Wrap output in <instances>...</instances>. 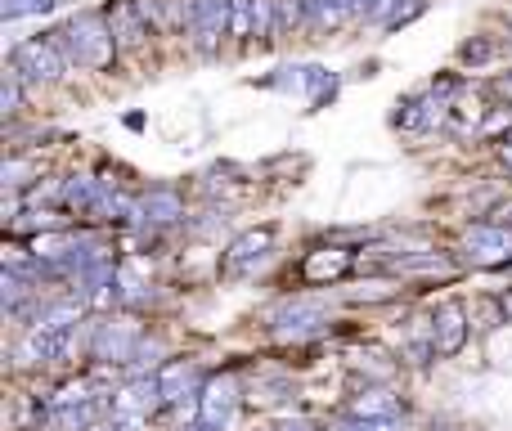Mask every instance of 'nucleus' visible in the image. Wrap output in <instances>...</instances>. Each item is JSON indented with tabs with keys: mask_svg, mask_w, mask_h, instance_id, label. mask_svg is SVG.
<instances>
[{
	"mask_svg": "<svg viewBox=\"0 0 512 431\" xmlns=\"http://www.w3.org/2000/svg\"><path fill=\"white\" fill-rule=\"evenodd\" d=\"M50 41L59 45V54L68 59V68H86V72H99L113 63L117 54V41L113 32H108V18L104 9H90V14H77L68 27H59V32H50Z\"/></svg>",
	"mask_w": 512,
	"mask_h": 431,
	"instance_id": "nucleus-1",
	"label": "nucleus"
},
{
	"mask_svg": "<svg viewBox=\"0 0 512 431\" xmlns=\"http://www.w3.org/2000/svg\"><path fill=\"white\" fill-rule=\"evenodd\" d=\"M14 68H18V77L59 81L63 72H68V59H63L59 45L45 36V41H23V45H14Z\"/></svg>",
	"mask_w": 512,
	"mask_h": 431,
	"instance_id": "nucleus-2",
	"label": "nucleus"
},
{
	"mask_svg": "<svg viewBox=\"0 0 512 431\" xmlns=\"http://www.w3.org/2000/svg\"><path fill=\"white\" fill-rule=\"evenodd\" d=\"M104 18H108V32H113L117 50H135V45H144L153 32V23H149L140 0H117V5L104 9Z\"/></svg>",
	"mask_w": 512,
	"mask_h": 431,
	"instance_id": "nucleus-3",
	"label": "nucleus"
},
{
	"mask_svg": "<svg viewBox=\"0 0 512 431\" xmlns=\"http://www.w3.org/2000/svg\"><path fill=\"white\" fill-rule=\"evenodd\" d=\"M225 32H230V0H194V27H189V36H194L198 50L216 54Z\"/></svg>",
	"mask_w": 512,
	"mask_h": 431,
	"instance_id": "nucleus-4",
	"label": "nucleus"
},
{
	"mask_svg": "<svg viewBox=\"0 0 512 431\" xmlns=\"http://www.w3.org/2000/svg\"><path fill=\"white\" fill-rule=\"evenodd\" d=\"M234 405H239V387H234L230 373H221V378H212L203 387V396H198V414H203V427H225L234 414Z\"/></svg>",
	"mask_w": 512,
	"mask_h": 431,
	"instance_id": "nucleus-5",
	"label": "nucleus"
},
{
	"mask_svg": "<svg viewBox=\"0 0 512 431\" xmlns=\"http://www.w3.org/2000/svg\"><path fill=\"white\" fill-rule=\"evenodd\" d=\"M468 247H477V261L481 265H499V261H512V229H504V225H472L468 229Z\"/></svg>",
	"mask_w": 512,
	"mask_h": 431,
	"instance_id": "nucleus-6",
	"label": "nucleus"
},
{
	"mask_svg": "<svg viewBox=\"0 0 512 431\" xmlns=\"http://www.w3.org/2000/svg\"><path fill=\"white\" fill-rule=\"evenodd\" d=\"M463 306H441L436 310V328H432V351L441 355H459L463 351V337H468V324H463Z\"/></svg>",
	"mask_w": 512,
	"mask_h": 431,
	"instance_id": "nucleus-7",
	"label": "nucleus"
},
{
	"mask_svg": "<svg viewBox=\"0 0 512 431\" xmlns=\"http://www.w3.org/2000/svg\"><path fill=\"white\" fill-rule=\"evenodd\" d=\"M306 18L319 32H337L346 18H355V0H306Z\"/></svg>",
	"mask_w": 512,
	"mask_h": 431,
	"instance_id": "nucleus-8",
	"label": "nucleus"
},
{
	"mask_svg": "<svg viewBox=\"0 0 512 431\" xmlns=\"http://www.w3.org/2000/svg\"><path fill=\"white\" fill-rule=\"evenodd\" d=\"M400 108H405V113H396V122L409 126V131H427V126L441 122V113H445V104L436 99V90L427 99H405Z\"/></svg>",
	"mask_w": 512,
	"mask_h": 431,
	"instance_id": "nucleus-9",
	"label": "nucleus"
},
{
	"mask_svg": "<svg viewBox=\"0 0 512 431\" xmlns=\"http://www.w3.org/2000/svg\"><path fill=\"white\" fill-rule=\"evenodd\" d=\"M351 270V252H337V247H328V252H310L306 256V279H337V274Z\"/></svg>",
	"mask_w": 512,
	"mask_h": 431,
	"instance_id": "nucleus-10",
	"label": "nucleus"
},
{
	"mask_svg": "<svg viewBox=\"0 0 512 431\" xmlns=\"http://www.w3.org/2000/svg\"><path fill=\"white\" fill-rule=\"evenodd\" d=\"M252 36L261 41L279 36V0H252Z\"/></svg>",
	"mask_w": 512,
	"mask_h": 431,
	"instance_id": "nucleus-11",
	"label": "nucleus"
},
{
	"mask_svg": "<svg viewBox=\"0 0 512 431\" xmlns=\"http://www.w3.org/2000/svg\"><path fill=\"white\" fill-rule=\"evenodd\" d=\"M270 238H274V229H270V225L256 229V234H248V238H239V243L230 247V261L239 265V261H252V256H261L265 247H270Z\"/></svg>",
	"mask_w": 512,
	"mask_h": 431,
	"instance_id": "nucleus-12",
	"label": "nucleus"
},
{
	"mask_svg": "<svg viewBox=\"0 0 512 431\" xmlns=\"http://www.w3.org/2000/svg\"><path fill=\"white\" fill-rule=\"evenodd\" d=\"M144 216H153V220H176V216H180V198L167 194V189H158V194L144 198Z\"/></svg>",
	"mask_w": 512,
	"mask_h": 431,
	"instance_id": "nucleus-13",
	"label": "nucleus"
},
{
	"mask_svg": "<svg viewBox=\"0 0 512 431\" xmlns=\"http://www.w3.org/2000/svg\"><path fill=\"white\" fill-rule=\"evenodd\" d=\"M59 0H14L5 5V23H18V18H32V14H54Z\"/></svg>",
	"mask_w": 512,
	"mask_h": 431,
	"instance_id": "nucleus-14",
	"label": "nucleus"
},
{
	"mask_svg": "<svg viewBox=\"0 0 512 431\" xmlns=\"http://www.w3.org/2000/svg\"><path fill=\"white\" fill-rule=\"evenodd\" d=\"M391 5L396 0H355V18H364V23H391Z\"/></svg>",
	"mask_w": 512,
	"mask_h": 431,
	"instance_id": "nucleus-15",
	"label": "nucleus"
},
{
	"mask_svg": "<svg viewBox=\"0 0 512 431\" xmlns=\"http://www.w3.org/2000/svg\"><path fill=\"white\" fill-rule=\"evenodd\" d=\"M391 409L396 405H391L382 391H373L369 400H355V418H391Z\"/></svg>",
	"mask_w": 512,
	"mask_h": 431,
	"instance_id": "nucleus-16",
	"label": "nucleus"
},
{
	"mask_svg": "<svg viewBox=\"0 0 512 431\" xmlns=\"http://www.w3.org/2000/svg\"><path fill=\"white\" fill-rule=\"evenodd\" d=\"M230 32L252 36V0H230Z\"/></svg>",
	"mask_w": 512,
	"mask_h": 431,
	"instance_id": "nucleus-17",
	"label": "nucleus"
},
{
	"mask_svg": "<svg viewBox=\"0 0 512 431\" xmlns=\"http://www.w3.org/2000/svg\"><path fill=\"white\" fill-rule=\"evenodd\" d=\"M337 431H400L396 418H351V423H342Z\"/></svg>",
	"mask_w": 512,
	"mask_h": 431,
	"instance_id": "nucleus-18",
	"label": "nucleus"
},
{
	"mask_svg": "<svg viewBox=\"0 0 512 431\" xmlns=\"http://www.w3.org/2000/svg\"><path fill=\"white\" fill-rule=\"evenodd\" d=\"M18 99H23V86H18V68L5 72V95H0V104H5V113H14Z\"/></svg>",
	"mask_w": 512,
	"mask_h": 431,
	"instance_id": "nucleus-19",
	"label": "nucleus"
},
{
	"mask_svg": "<svg viewBox=\"0 0 512 431\" xmlns=\"http://www.w3.org/2000/svg\"><path fill=\"white\" fill-rule=\"evenodd\" d=\"M301 14H306V0H279V32H288Z\"/></svg>",
	"mask_w": 512,
	"mask_h": 431,
	"instance_id": "nucleus-20",
	"label": "nucleus"
},
{
	"mask_svg": "<svg viewBox=\"0 0 512 431\" xmlns=\"http://www.w3.org/2000/svg\"><path fill=\"white\" fill-rule=\"evenodd\" d=\"M490 54H495V45H490V41H468V45H463V59H468V63H486Z\"/></svg>",
	"mask_w": 512,
	"mask_h": 431,
	"instance_id": "nucleus-21",
	"label": "nucleus"
},
{
	"mask_svg": "<svg viewBox=\"0 0 512 431\" xmlns=\"http://www.w3.org/2000/svg\"><path fill=\"white\" fill-rule=\"evenodd\" d=\"M495 225L512 229V203H504V207H499V212H495Z\"/></svg>",
	"mask_w": 512,
	"mask_h": 431,
	"instance_id": "nucleus-22",
	"label": "nucleus"
},
{
	"mask_svg": "<svg viewBox=\"0 0 512 431\" xmlns=\"http://www.w3.org/2000/svg\"><path fill=\"white\" fill-rule=\"evenodd\" d=\"M279 431H310V423H306V418H292V423H283Z\"/></svg>",
	"mask_w": 512,
	"mask_h": 431,
	"instance_id": "nucleus-23",
	"label": "nucleus"
},
{
	"mask_svg": "<svg viewBox=\"0 0 512 431\" xmlns=\"http://www.w3.org/2000/svg\"><path fill=\"white\" fill-rule=\"evenodd\" d=\"M504 310H508V315H512V297H504Z\"/></svg>",
	"mask_w": 512,
	"mask_h": 431,
	"instance_id": "nucleus-24",
	"label": "nucleus"
},
{
	"mask_svg": "<svg viewBox=\"0 0 512 431\" xmlns=\"http://www.w3.org/2000/svg\"><path fill=\"white\" fill-rule=\"evenodd\" d=\"M504 95H512V81H504Z\"/></svg>",
	"mask_w": 512,
	"mask_h": 431,
	"instance_id": "nucleus-25",
	"label": "nucleus"
}]
</instances>
